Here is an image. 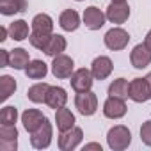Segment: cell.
Listing matches in <instances>:
<instances>
[{"label": "cell", "instance_id": "cell-10", "mask_svg": "<svg viewBox=\"0 0 151 151\" xmlns=\"http://www.w3.org/2000/svg\"><path fill=\"white\" fill-rule=\"evenodd\" d=\"M18 130L14 124H0V151H16Z\"/></svg>", "mask_w": 151, "mask_h": 151}, {"label": "cell", "instance_id": "cell-25", "mask_svg": "<svg viewBox=\"0 0 151 151\" xmlns=\"http://www.w3.org/2000/svg\"><path fill=\"white\" fill-rule=\"evenodd\" d=\"M130 94V82L126 78H116L109 86V96H116L121 100H126Z\"/></svg>", "mask_w": 151, "mask_h": 151}, {"label": "cell", "instance_id": "cell-7", "mask_svg": "<svg viewBox=\"0 0 151 151\" xmlns=\"http://www.w3.org/2000/svg\"><path fill=\"white\" fill-rule=\"evenodd\" d=\"M71 87L75 93H86V91H91L93 84H94V77L91 69H86V68H78L75 69V73L71 75Z\"/></svg>", "mask_w": 151, "mask_h": 151}, {"label": "cell", "instance_id": "cell-33", "mask_svg": "<svg viewBox=\"0 0 151 151\" xmlns=\"http://www.w3.org/2000/svg\"><path fill=\"white\" fill-rule=\"evenodd\" d=\"M87 149H98V151H101V146L96 144V142H91V144H86L84 146V151H87Z\"/></svg>", "mask_w": 151, "mask_h": 151}, {"label": "cell", "instance_id": "cell-3", "mask_svg": "<svg viewBox=\"0 0 151 151\" xmlns=\"http://www.w3.org/2000/svg\"><path fill=\"white\" fill-rule=\"evenodd\" d=\"M52 139H53V126L46 117L43 121V124L36 132L30 133V144L34 149H46V147H50Z\"/></svg>", "mask_w": 151, "mask_h": 151}, {"label": "cell", "instance_id": "cell-11", "mask_svg": "<svg viewBox=\"0 0 151 151\" xmlns=\"http://www.w3.org/2000/svg\"><path fill=\"white\" fill-rule=\"evenodd\" d=\"M107 20L116 25H123L130 18V6L126 2H110L107 7Z\"/></svg>", "mask_w": 151, "mask_h": 151}, {"label": "cell", "instance_id": "cell-2", "mask_svg": "<svg viewBox=\"0 0 151 151\" xmlns=\"http://www.w3.org/2000/svg\"><path fill=\"white\" fill-rule=\"evenodd\" d=\"M103 43H105V46H107L109 50H112V52L124 50V48L128 46V43H130V34H128V30H124V29H121V27H112V29L105 34Z\"/></svg>", "mask_w": 151, "mask_h": 151}, {"label": "cell", "instance_id": "cell-20", "mask_svg": "<svg viewBox=\"0 0 151 151\" xmlns=\"http://www.w3.org/2000/svg\"><path fill=\"white\" fill-rule=\"evenodd\" d=\"M66 46H68V41L64 36L60 34H52L46 46L43 48V52L48 55V57H55V55H60L62 52H66Z\"/></svg>", "mask_w": 151, "mask_h": 151}, {"label": "cell", "instance_id": "cell-30", "mask_svg": "<svg viewBox=\"0 0 151 151\" xmlns=\"http://www.w3.org/2000/svg\"><path fill=\"white\" fill-rule=\"evenodd\" d=\"M140 140L146 146L151 147V119L146 121V123H142V126H140Z\"/></svg>", "mask_w": 151, "mask_h": 151}, {"label": "cell", "instance_id": "cell-37", "mask_svg": "<svg viewBox=\"0 0 151 151\" xmlns=\"http://www.w3.org/2000/svg\"><path fill=\"white\" fill-rule=\"evenodd\" d=\"M75 2H84V0H75Z\"/></svg>", "mask_w": 151, "mask_h": 151}, {"label": "cell", "instance_id": "cell-8", "mask_svg": "<svg viewBox=\"0 0 151 151\" xmlns=\"http://www.w3.org/2000/svg\"><path fill=\"white\" fill-rule=\"evenodd\" d=\"M128 98L132 101H135V103H146L147 100H151V91H149L146 77L130 80V94H128Z\"/></svg>", "mask_w": 151, "mask_h": 151}, {"label": "cell", "instance_id": "cell-22", "mask_svg": "<svg viewBox=\"0 0 151 151\" xmlns=\"http://www.w3.org/2000/svg\"><path fill=\"white\" fill-rule=\"evenodd\" d=\"M30 30H29V23L25 20H14L9 25V37L14 41H25L29 39Z\"/></svg>", "mask_w": 151, "mask_h": 151}, {"label": "cell", "instance_id": "cell-21", "mask_svg": "<svg viewBox=\"0 0 151 151\" xmlns=\"http://www.w3.org/2000/svg\"><path fill=\"white\" fill-rule=\"evenodd\" d=\"M46 73H48V66L41 59L30 60L29 66L25 68V75H27V78H30V80H43L46 77Z\"/></svg>", "mask_w": 151, "mask_h": 151}, {"label": "cell", "instance_id": "cell-17", "mask_svg": "<svg viewBox=\"0 0 151 151\" xmlns=\"http://www.w3.org/2000/svg\"><path fill=\"white\" fill-rule=\"evenodd\" d=\"M80 23H82L80 22V14L75 11V9H66L59 16V25L66 32H75V30L80 27Z\"/></svg>", "mask_w": 151, "mask_h": 151}, {"label": "cell", "instance_id": "cell-4", "mask_svg": "<svg viewBox=\"0 0 151 151\" xmlns=\"http://www.w3.org/2000/svg\"><path fill=\"white\" fill-rule=\"evenodd\" d=\"M75 107H77V110H78L84 117L94 116L96 110H98V96H96L93 91L77 93V96H75Z\"/></svg>", "mask_w": 151, "mask_h": 151}, {"label": "cell", "instance_id": "cell-5", "mask_svg": "<svg viewBox=\"0 0 151 151\" xmlns=\"http://www.w3.org/2000/svg\"><path fill=\"white\" fill-rule=\"evenodd\" d=\"M84 139V130L80 126H73L71 130H66V132H60L59 135V149L60 151H73L80 146Z\"/></svg>", "mask_w": 151, "mask_h": 151}, {"label": "cell", "instance_id": "cell-28", "mask_svg": "<svg viewBox=\"0 0 151 151\" xmlns=\"http://www.w3.org/2000/svg\"><path fill=\"white\" fill-rule=\"evenodd\" d=\"M18 121V109L13 105H6L0 110V124H16Z\"/></svg>", "mask_w": 151, "mask_h": 151}, {"label": "cell", "instance_id": "cell-14", "mask_svg": "<svg viewBox=\"0 0 151 151\" xmlns=\"http://www.w3.org/2000/svg\"><path fill=\"white\" fill-rule=\"evenodd\" d=\"M130 62L135 69H144L151 64V50L140 43L137 46H133V50L130 52Z\"/></svg>", "mask_w": 151, "mask_h": 151}, {"label": "cell", "instance_id": "cell-18", "mask_svg": "<svg viewBox=\"0 0 151 151\" xmlns=\"http://www.w3.org/2000/svg\"><path fill=\"white\" fill-rule=\"evenodd\" d=\"M75 123H77V119H75V114L69 109L60 107V109L55 110V124H57V130L59 132L71 130L75 126Z\"/></svg>", "mask_w": 151, "mask_h": 151}, {"label": "cell", "instance_id": "cell-6", "mask_svg": "<svg viewBox=\"0 0 151 151\" xmlns=\"http://www.w3.org/2000/svg\"><path fill=\"white\" fill-rule=\"evenodd\" d=\"M52 73L53 77L59 78V80H64V78H71V75L75 73V62L69 55H55L53 57V62H52Z\"/></svg>", "mask_w": 151, "mask_h": 151}, {"label": "cell", "instance_id": "cell-23", "mask_svg": "<svg viewBox=\"0 0 151 151\" xmlns=\"http://www.w3.org/2000/svg\"><path fill=\"white\" fill-rule=\"evenodd\" d=\"M23 11H27V0H0V13L4 16H13Z\"/></svg>", "mask_w": 151, "mask_h": 151}, {"label": "cell", "instance_id": "cell-16", "mask_svg": "<svg viewBox=\"0 0 151 151\" xmlns=\"http://www.w3.org/2000/svg\"><path fill=\"white\" fill-rule=\"evenodd\" d=\"M45 103L50 109H53V110H57L60 107H66V103H68V93H66V89L60 87V86H50Z\"/></svg>", "mask_w": 151, "mask_h": 151}, {"label": "cell", "instance_id": "cell-1", "mask_svg": "<svg viewBox=\"0 0 151 151\" xmlns=\"http://www.w3.org/2000/svg\"><path fill=\"white\" fill-rule=\"evenodd\" d=\"M107 144L112 151H123L132 144V132L124 124H116L107 132Z\"/></svg>", "mask_w": 151, "mask_h": 151}, {"label": "cell", "instance_id": "cell-12", "mask_svg": "<svg viewBox=\"0 0 151 151\" xmlns=\"http://www.w3.org/2000/svg\"><path fill=\"white\" fill-rule=\"evenodd\" d=\"M112 71H114V62L107 55L96 57L93 60V64H91V73H93L94 80H105V78H109L110 75H112Z\"/></svg>", "mask_w": 151, "mask_h": 151}, {"label": "cell", "instance_id": "cell-9", "mask_svg": "<svg viewBox=\"0 0 151 151\" xmlns=\"http://www.w3.org/2000/svg\"><path fill=\"white\" fill-rule=\"evenodd\" d=\"M103 116L109 117V119H121L126 116L128 112V107L124 103V100L121 98H116V96H109L103 103Z\"/></svg>", "mask_w": 151, "mask_h": 151}, {"label": "cell", "instance_id": "cell-36", "mask_svg": "<svg viewBox=\"0 0 151 151\" xmlns=\"http://www.w3.org/2000/svg\"><path fill=\"white\" fill-rule=\"evenodd\" d=\"M110 2H126V0H110Z\"/></svg>", "mask_w": 151, "mask_h": 151}, {"label": "cell", "instance_id": "cell-15", "mask_svg": "<svg viewBox=\"0 0 151 151\" xmlns=\"http://www.w3.org/2000/svg\"><path fill=\"white\" fill-rule=\"evenodd\" d=\"M45 119H46V116H45L41 110H37V109H27V110L22 114L23 128H25L29 133L36 132V130L43 124V121H45Z\"/></svg>", "mask_w": 151, "mask_h": 151}, {"label": "cell", "instance_id": "cell-34", "mask_svg": "<svg viewBox=\"0 0 151 151\" xmlns=\"http://www.w3.org/2000/svg\"><path fill=\"white\" fill-rule=\"evenodd\" d=\"M144 45H146V46L151 50V30H149V32L146 34V37H144Z\"/></svg>", "mask_w": 151, "mask_h": 151}, {"label": "cell", "instance_id": "cell-24", "mask_svg": "<svg viewBox=\"0 0 151 151\" xmlns=\"http://www.w3.org/2000/svg\"><path fill=\"white\" fill-rule=\"evenodd\" d=\"M48 89H50V86H48L46 82H37V84H34V86L29 87L27 98H29L32 103H45V101H46Z\"/></svg>", "mask_w": 151, "mask_h": 151}, {"label": "cell", "instance_id": "cell-31", "mask_svg": "<svg viewBox=\"0 0 151 151\" xmlns=\"http://www.w3.org/2000/svg\"><path fill=\"white\" fill-rule=\"evenodd\" d=\"M0 59H2V66H0V68H7L11 64V52L2 48V50H0Z\"/></svg>", "mask_w": 151, "mask_h": 151}, {"label": "cell", "instance_id": "cell-32", "mask_svg": "<svg viewBox=\"0 0 151 151\" xmlns=\"http://www.w3.org/2000/svg\"><path fill=\"white\" fill-rule=\"evenodd\" d=\"M7 36H9V27H0V41H6L7 39Z\"/></svg>", "mask_w": 151, "mask_h": 151}, {"label": "cell", "instance_id": "cell-19", "mask_svg": "<svg viewBox=\"0 0 151 151\" xmlns=\"http://www.w3.org/2000/svg\"><path fill=\"white\" fill-rule=\"evenodd\" d=\"M32 32H41V34H53V20L46 13H39L32 18L30 22Z\"/></svg>", "mask_w": 151, "mask_h": 151}, {"label": "cell", "instance_id": "cell-29", "mask_svg": "<svg viewBox=\"0 0 151 151\" xmlns=\"http://www.w3.org/2000/svg\"><path fill=\"white\" fill-rule=\"evenodd\" d=\"M50 36L52 34H41V32H30V36H29V43L34 46V48H37V50H41L43 52V48L46 46V43H48V39H50Z\"/></svg>", "mask_w": 151, "mask_h": 151}, {"label": "cell", "instance_id": "cell-35", "mask_svg": "<svg viewBox=\"0 0 151 151\" xmlns=\"http://www.w3.org/2000/svg\"><path fill=\"white\" fill-rule=\"evenodd\" d=\"M146 80H147V86H149V91H151V73L146 75Z\"/></svg>", "mask_w": 151, "mask_h": 151}, {"label": "cell", "instance_id": "cell-27", "mask_svg": "<svg viewBox=\"0 0 151 151\" xmlns=\"http://www.w3.org/2000/svg\"><path fill=\"white\" fill-rule=\"evenodd\" d=\"M16 80L11 77V75H2L0 77V100L6 101L7 98H11L16 91Z\"/></svg>", "mask_w": 151, "mask_h": 151}, {"label": "cell", "instance_id": "cell-26", "mask_svg": "<svg viewBox=\"0 0 151 151\" xmlns=\"http://www.w3.org/2000/svg\"><path fill=\"white\" fill-rule=\"evenodd\" d=\"M30 62V57H29V52L25 48H14L11 52V64L9 68H14V69H23L29 66Z\"/></svg>", "mask_w": 151, "mask_h": 151}, {"label": "cell", "instance_id": "cell-13", "mask_svg": "<svg viewBox=\"0 0 151 151\" xmlns=\"http://www.w3.org/2000/svg\"><path fill=\"white\" fill-rule=\"evenodd\" d=\"M105 20H107V14L96 6H89L82 14V22L89 30H100L105 25Z\"/></svg>", "mask_w": 151, "mask_h": 151}]
</instances>
